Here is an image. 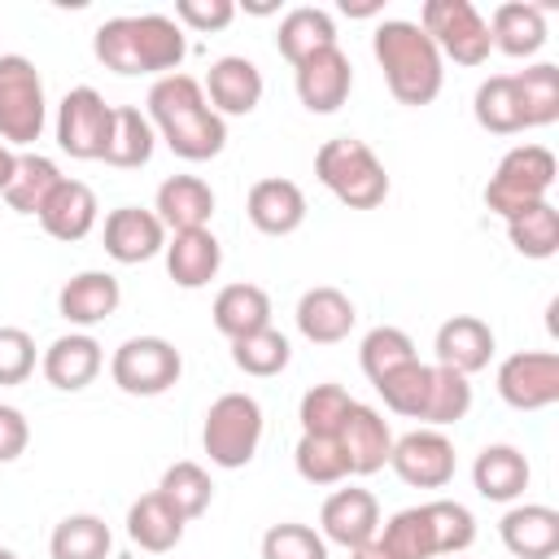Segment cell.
Returning a JSON list of instances; mask_svg holds the SVG:
<instances>
[{"mask_svg": "<svg viewBox=\"0 0 559 559\" xmlns=\"http://www.w3.org/2000/svg\"><path fill=\"white\" fill-rule=\"evenodd\" d=\"M472 114L489 135H520L524 131V109H520L515 79L511 74H489L472 96Z\"/></svg>", "mask_w": 559, "mask_h": 559, "instance_id": "cell-34", "label": "cell"}, {"mask_svg": "<svg viewBox=\"0 0 559 559\" xmlns=\"http://www.w3.org/2000/svg\"><path fill=\"white\" fill-rule=\"evenodd\" d=\"M109 550H114L109 524L100 515H87V511L66 515L48 537V555L52 559H109Z\"/></svg>", "mask_w": 559, "mask_h": 559, "instance_id": "cell-35", "label": "cell"}, {"mask_svg": "<svg viewBox=\"0 0 559 559\" xmlns=\"http://www.w3.org/2000/svg\"><path fill=\"white\" fill-rule=\"evenodd\" d=\"M489 39L498 52L507 57H537L546 44V9L542 4H524V0H507L493 9V17L485 22Z\"/></svg>", "mask_w": 559, "mask_h": 559, "instance_id": "cell-28", "label": "cell"}, {"mask_svg": "<svg viewBox=\"0 0 559 559\" xmlns=\"http://www.w3.org/2000/svg\"><path fill=\"white\" fill-rule=\"evenodd\" d=\"M166 249V227L153 210L118 205L105 214V253L122 266H140Z\"/></svg>", "mask_w": 559, "mask_h": 559, "instance_id": "cell-15", "label": "cell"}, {"mask_svg": "<svg viewBox=\"0 0 559 559\" xmlns=\"http://www.w3.org/2000/svg\"><path fill=\"white\" fill-rule=\"evenodd\" d=\"M153 214L162 218L166 231L210 227V218H214V188L201 175H170V179L157 183Z\"/></svg>", "mask_w": 559, "mask_h": 559, "instance_id": "cell-22", "label": "cell"}, {"mask_svg": "<svg viewBox=\"0 0 559 559\" xmlns=\"http://www.w3.org/2000/svg\"><path fill=\"white\" fill-rule=\"evenodd\" d=\"M157 493L183 515V520H197V515H205L210 511V502H214V485H210V472L201 467V463H192V459H179V463H170L166 472H162V485H157Z\"/></svg>", "mask_w": 559, "mask_h": 559, "instance_id": "cell-38", "label": "cell"}, {"mask_svg": "<svg viewBox=\"0 0 559 559\" xmlns=\"http://www.w3.org/2000/svg\"><path fill=\"white\" fill-rule=\"evenodd\" d=\"M26 441H31V424L17 406H4L0 402V463H13L26 454Z\"/></svg>", "mask_w": 559, "mask_h": 559, "instance_id": "cell-50", "label": "cell"}, {"mask_svg": "<svg viewBox=\"0 0 559 559\" xmlns=\"http://www.w3.org/2000/svg\"><path fill=\"white\" fill-rule=\"evenodd\" d=\"M258 441H262V406H258V397L223 393V397L210 402L205 424H201V445H205L214 467L236 472V467L253 463Z\"/></svg>", "mask_w": 559, "mask_h": 559, "instance_id": "cell-6", "label": "cell"}, {"mask_svg": "<svg viewBox=\"0 0 559 559\" xmlns=\"http://www.w3.org/2000/svg\"><path fill=\"white\" fill-rule=\"evenodd\" d=\"M48 122L44 79L31 57L0 52V140L4 144H35Z\"/></svg>", "mask_w": 559, "mask_h": 559, "instance_id": "cell-7", "label": "cell"}, {"mask_svg": "<svg viewBox=\"0 0 559 559\" xmlns=\"http://www.w3.org/2000/svg\"><path fill=\"white\" fill-rule=\"evenodd\" d=\"M275 48L288 66H301L306 57L323 52V48H336V22L328 9H314V4H297L280 17V31H275Z\"/></svg>", "mask_w": 559, "mask_h": 559, "instance_id": "cell-29", "label": "cell"}, {"mask_svg": "<svg viewBox=\"0 0 559 559\" xmlns=\"http://www.w3.org/2000/svg\"><path fill=\"white\" fill-rule=\"evenodd\" d=\"M415 358H419V354H415V341H411L402 328H393V323L371 328V332L362 336V345H358V362H362V371H367L371 384H380L389 371H397V367H406V362H415Z\"/></svg>", "mask_w": 559, "mask_h": 559, "instance_id": "cell-39", "label": "cell"}, {"mask_svg": "<svg viewBox=\"0 0 559 559\" xmlns=\"http://www.w3.org/2000/svg\"><path fill=\"white\" fill-rule=\"evenodd\" d=\"M419 31L437 44L441 61L450 57L454 66H485L493 52L489 26L472 0H424Z\"/></svg>", "mask_w": 559, "mask_h": 559, "instance_id": "cell-8", "label": "cell"}, {"mask_svg": "<svg viewBox=\"0 0 559 559\" xmlns=\"http://www.w3.org/2000/svg\"><path fill=\"white\" fill-rule=\"evenodd\" d=\"M528 476H533L528 459L515 445H507V441L485 445L476 454V463H472V485H476V493L485 502H515V498H524Z\"/></svg>", "mask_w": 559, "mask_h": 559, "instance_id": "cell-27", "label": "cell"}, {"mask_svg": "<svg viewBox=\"0 0 559 559\" xmlns=\"http://www.w3.org/2000/svg\"><path fill=\"white\" fill-rule=\"evenodd\" d=\"M498 537L515 559H555L559 555V511L546 502H515L498 520Z\"/></svg>", "mask_w": 559, "mask_h": 559, "instance_id": "cell-19", "label": "cell"}, {"mask_svg": "<svg viewBox=\"0 0 559 559\" xmlns=\"http://www.w3.org/2000/svg\"><path fill=\"white\" fill-rule=\"evenodd\" d=\"M148 122L157 140L183 162H210L227 148V118H218L192 74H162L148 87Z\"/></svg>", "mask_w": 559, "mask_h": 559, "instance_id": "cell-1", "label": "cell"}, {"mask_svg": "<svg viewBox=\"0 0 559 559\" xmlns=\"http://www.w3.org/2000/svg\"><path fill=\"white\" fill-rule=\"evenodd\" d=\"M114 127V105L96 87H70L57 105V144L79 162H100Z\"/></svg>", "mask_w": 559, "mask_h": 559, "instance_id": "cell-10", "label": "cell"}, {"mask_svg": "<svg viewBox=\"0 0 559 559\" xmlns=\"http://www.w3.org/2000/svg\"><path fill=\"white\" fill-rule=\"evenodd\" d=\"M183 515L153 489V493H144V498H135L131 507H127V537L140 546V550H148V555H166V550H175L179 546V537H183Z\"/></svg>", "mask_w": 559, "mask_h": 559, "instance_id": "cell-31", "label": "cell"}, {"mask_svg": "<svg viewBox=\"0 0 559 559\" xmlns=\"http://www.w3.org/2000/svg\"><path fill=\"white\" fill-rule=\"evenodd\" d=\"M555 175H559V162H555L550 148H542V144H515V148L502 153V162L493 166V175L485 183V210L507 223L524 205L546 201V192L555 188Z\"/></svg>", "mask_w": 559, "mask_h": 559, "instance_id": "cell-5", "label": "cell"}, {"mask_svg": "<svg viewBox=\"0 0 559 559\" xmlns=\"http://www.w3.org/2000/svg\"><path fill=\"white\" fill-rule=\"evenodd\" d=\"M507 236H511L515 253H524L533 262H546V258L559 253V210L550 201L524 205L520 214L507 218Z\"/></svg>", "mask_w": 559, "mask_h": 559, "instance_id": "cell-36", "label": "cell"}, {"mask_svg": "<svg viewBox=\"0 0 559 559\" xmlns=\"http://www.w3.org/2000/svg\"><path fill=\"white\" fill-rule=\"evenodd\" d=\"M371 52L384 70V83L393 92L397 105H432L441 83H445V66H441V52L437 44L419 31V22H406V17H384L371 35Z\"/></svg>", "mask_w": 559, "mask_h": 559, "instance_id": "cell-3", "label": "cell"}, {"mask_svg": "<svg viewBox=\"0 0 559 559\" xmlns=\"http://www.w3.org/2000/svg\"><path fill=\"white\" fill-rule=\"evenodd\" d=\"M354 323H358L354 301L332 284L306 288L301 301H297V332L310 345H336V341H345L354 332Z\"/></svg>", "mask_w": 559, "mask_h": 559, "instance_id": "cell-23", "label": "cell"}, {"mask_svg": "<svg viewBox=\"0 0 559 559\" xmlns=\"http://www.w3.org/2000/svg\"><path fill=\"white\" fill-rule=\"evenodd\" d=\"M201 92H205V100L218 118H245L262 100V70L249 57H236V52L218 57V61H210V74H205Z\"/></svg>", "mask_w": 559, "mask_h": 559, "instance_id": "cell-16", "label": "cell"}, {"mask_svg": "<svg viewBox=\"0 0 559 559\" xmlns=\"http://www.w3.org/2000/svg\"><path fill=\"white\" fill-rule=\"evenodd\" d=\"M92 52L114 74H175L188 57L183 26L166 13H122L105 17L92 35Z\"/></svg>", "mask_w": 559, "mask_h": 559, "instance_id": "cell-2", "label": "cell"}, {"mask_svg": "<svg viewBox=\"0 0 559 559\" xmlns=\"http://www.w3.org/2000/svg\"><path fill=\"white\" fill-rule=\"evenodd\" d=\"M262 559H328V542L319 528L284 520L262 533Z\"/></svg>", "mask_w": 559, "mask_h": 559, "instance_id": "cell-47", "label": "cell"}, {"mask_svg": "<svg viewBox=\"0 0 559 559\" xmlns=\"http://www.w3.org/2000/svg\"><path fill=\"white\" fill-rule=\"evenodd\" d=\"M210 319L227 341H240L249 332L271 328V297L262 284H227V288H218Z\"/></svg>", "mask_w": 559, "mask_h": 559, "instance_id": "cell-30", "label": "cell"}, {"mask_svg": "<svg viewBox=\"0 0 559 559\" xmlns=\"http://www.w3.org/2000/svg\"><path fill=\"white\" fill-rule=\"evenodd\" d=\"M118 301H122V288H118V280H114L109 271H79V275H70V280L61 284V293H57V310H61V319L74 323V328H96V323H105V319L118 310Z\"/></svg>", "mask_w": 559, "mask_h": 559, "instance_id": "cell-25", "label": "cell"}, {"mask_svg": "<svg viewBox=\"0 0 559 559\" xmlns=\"http://www.w3.org/2000/svg\"><path fill=\"white\" fill-rule=\"evenodd\" d=\"M162 253H166V275L179 288H205L223 266V245H218V236L210 227L170 231Z\"/></svg>", "mask_w": 559, "mask_h": 559, "instance_id": "cell-24", "label": "cell"}, {"mask_svg": "<svg viewBox=\"0 0 559 559\" xmlns=\"http://www.w3.org/2000/svg\"><path fill=\"white\" fill-rule=\"evenodd\" d=\"M13 170H17V153L0 140V197H4V188H9V179H13Z\"/></svg>", "mask_w": 559, "mask_h": 559, "instance_id": "cell-51", "label": "cell"}, {"mask_svg": "<svg viewBox=\"0 0 559 559\" xmlns=\"http://www.w3.org/2000/svg\"><path fill=\"white\" fill-rule=\"evenodd\" d=\"M467 411H472V384H467V376L432 362V384H428V402H424V415L419 419L428 428H445V424H459Z\"/></svg>", "mask_w": 559, "mask_h": 559, "instance_id": "cell-42", "label": "cell"}, {"mask_svg": "<svg viewBox=\"0 0 559 559\" xmlns=\"http://www.w3.org/2000/svg\"><path fill=\"white\" fill-rule=\"evenodd\" d=\"M236 17L231 0H179L175 4V22L192 26V31H223Z\"/></svg>", "mask_w": 559, "mask_h": 559, "instance_id": "cell-49", "label": "cell"}, {"mask_svg": "<svg viewBox=\"0 0 559 559\" xmlns=\"http://www.w3.org/2000/svg\"><path fill=\"white\" fill-rule=\"evenodd\" d=\"M341 9H345L349 17H371V13H380V4H376V0H367V4H349V0H345Z\"/></svg>", "mask_w": 559, "mask_h": 559, "instance_id": "cell-53", "label": "cell"}, {"mask_svg": "<svg viewBox=\"0 0 559 559\" xmlns=\"http://www.w3.org/2000/svg\"><path fill=\"white\" fill-rule=\"evenodd\" d=\"M61 179H66V175L57 170L52 157H44V153H17V170H13L9 188H4V205H9L13 214H39L44 201L52 197V188H57Z\"/></svg>", "mask_w": 559, "mask_h": 559, "instance_id": "cell-33", "label": "cell"}, {"mask_svg": "<svg viewBox=\"0 0 559 559\" xmlns=\"http://www.w3.org/2000/svg\"><path fill=\"white\" fill-rule=\"evenodd\" d=\"M428 384H432V362H419V358H415V362L389 371V376L376 384V393L384 397V406H389L393 415L419 419V415H424V402H428Z\"/></svg>", "mask_w": 559, "mask_h": 559, "instance_id": "cell-43", "label": "cell"}, {"mask_svg": "<svg viewBox=\"0 0 559 559\" xmlns=\"http://www.w3.org/2000/svg\"><path fill=\"white\" fill-rule=\"evenodd\" d=\"M319 533H323V542L345 546V550L371 542L380 533V502H376V493L358 489V485L328 493V502L319 511Z\"/></svg>", "mask_w": 559, "mask_h": 559, "instance_id": "cell-14", "label": "cell"}, {"mask_svg": "<svg viewBox=\"0 0 559 559\" xmlns=\"http://www.w3.org/2000/svg\"><path fill=\"white\" fill-rule=\"evenodd\" d=\"M35 371V341L26 328H0V384H22Z\"/></svg>", "mask_w": 559, "mask_h": 559, "instance_id": "cell-48", "label": "cell"}, {"mask_svg": "<svg viewBox=\"0 0 559 559\" xmlns=\"http://www.w3.org/2000/svg\"><path fill=\"white\" fill-rule=\"evenodd\" d=\"M293 463H297V476L310 480V485H341L349 476V463L336 445V437H306L297 441L293 450Z\"/></svg>", "mask_w": 559, "mask_h": 559, "instance_id": "cell-46", "label": "cell"}, {"mask_svg": "<svg viewBox=\"0 0 559 559\" xmlns=\"http://www.w3.org/2000/svg\"><path fill=\"white\" fill-rule=\"evenodd\" d=\"M349 559H393V555L384 550V542H380V537H371V542L354 546V550H349Z\"/></svg>", "mask_w": 559, "mask_h": 559, "instance_id": "cell-52", "label": "cell"}, {"mask_svg": "<svg viewBox=\"0 0 559 559\" xmlns=\"http://www.w3.org/2000/svg\"><path fill=\"white\" fill-rule=\"evenodd\" d=\"M336 445L349 463V476H371L389 463V450H393V432H389V419L376 411V406H362L354 402L341 432H336Z\"/></svg>", "mask_w": 559, "mask_h": 559, "instance_id": "cell-17", "label": "cell"}, {"mask_svg": "<svg viewBox=\"0 0 559 559\" xmlns=\"http://www.w3.org/2000/svg\"><path fill=\"white\" fill-rule=\"evenodd\" d=\"M314 175L319 183L349 210H376L389 197V175L384 162L371 153L367 140L358 135H336L323 140L314 153Z\"/></svg>", "mask_w": 559, "mask_h": 559, "instance_id": "cell-4", "label": "cell"}, {"mask_svg": "<svg viewBox=\"0 0 559 559\" xmlns=\"http://www.w3.org/2000/svg\"><path fill=\"white\" fill-rule=\"evenodd\" d=\"M0 559H17V555H13V550H4V546H0Z\"/></svg>", "mask_w": 559, "mask_h": 559, "instance_id": "cell-54", "label": "cell"}, {"mask_svg": "<svg viewBox=\"0 0 559 559\" xmlns=\"http://www.w3.org/2000/svg\"><path fill=\"white\" fill-rule=\"evenodd\" d=\"M354 397L341 389V384H314L301 393V406H297V419H301V432L306 437H336L345 415H349Z\"/></svg>", "mask_w": 559, "mask_h": 559, "instance_id": "cell-44", "label": "cell"}, {"mask_svg": "<svg viewBox=\"0 0 559 559\" xmlns=\"http://www.w3.org/2000/svg\"><path fill=\"white\" fill-rule=\"evenodd\" d=\"M515 79L520 92V109H524V131L528 127H550L559 118V66L550 61H533L524 66Z\"/></svg>", "mask_w": 559, "mask_h": 559, "instance_id": "cell-37", "label": "cell"}, {"mask_svg": "<svg viewBox=\"0 0 559 559\" xmlns=\"http://www.w3.org/2000/svg\"><path fill=\"white\" fill-rule=\"evenodd\" d=\"M424 515L432 524V542H437V559L441 555H463L476 542V515L454 502V498H432L424 502Z\"/></svg>", "mask_w": 559, "mask_h": 559, "instance_id": "cell-45", "label": "cell"}, {"mask_svg": "<svg viewBox=\"0 0 559 559\" xmlns=\"http://www.w3.org/2000/svg\"><path fill=\"white\" fill-rule=\"evenodd\" d=\"M96 214H100L96 192H92L83 179H61L35 218H39V227H44L52 240H66V245H70V240H83V236L96 227Z\"/></svg>", "mask_w": 559, "mask_h": 559, "instance_id": "cell-26", "label": "cell"}, {"mask_svg": "<svg viewBox=\"0 0 559 559\" xmlns=\"http://www.w3.org/2000/svg\"><path fill=\"white\" fill-rule=\"evenodd\" d=\"M153 148H157V131L148 114H140L135 105H114V127H109V144L100 162L114 170H140L153 162Z\"/></svg>", "mask_w": 559, "mask_h": 559, "instance_id": "cell-32", "label": "cell"}, {"mask_svg": "<svg viewBox=\"0 0 559 559\" xmlns=\"http://www.w3.org/2000/svg\"><path fill=\"white\" fill-rule=\"evenodd\" d=\"M293 83H297V100L310 114H336L349 100L354 66L336 44V48H323V52L306 57L301 66H293Z\"/></svg>", "mask_w": 559, "mask_h": 559, "instance_id": "cell-13", "label": "cell"}, {"mask_svg": "<svg viewBox=\"0 0 559 559\" xmlns=\"http://www.w3.org/2000/svg\"><path fill=\"white\" fill-rule=\"evenodd\" d=\"M389 467L411 489H445L454 480V441L441 428H415L393 441Z\"/></svg>", "mask_w": 559, "mask_h": 559, "instance_id": "cell-12", "label": "cell"}, {"mask_svg": "<svg viewBox=\"0 0 559 559\" xmlns=\"http://www.w3.org/2000/svg\"><path fill=\"white\" fill-rule=\"evenodd\" d=\"M183 371V358L179 349L166 341V336H131L114 349L109 358V376L122 393L131 397H157L166 393Z\"/></svg>", "mask_w": 559, "mask_h": 559, "instance_id": "cell-9", "label": "cell"}, {"mask_svg": "<svg viewBox=\"0 0 559 559\" xmlns=\"http://www.w3.org/2000/svg\"><path fill=\"white\" fill-rule=\"evenodd\" d=\"M100 362H105L100 341H96L92 332H70V336H57V341L44 349L39 371H44V380H48L52 389L79 393V389H87V384L100 376Z\"/></svg>", "mask_w": 559, "mask_h": 559, "instance_id": "cell-21", "label": "cell"}, {"mask_svg": "<svg viewBox=\"0 0 559 559\" xmlns=\"http://www.w3.org/2000/svg\"><path fill=\"white\" fill-rule=\"evenodd\" d=\"M288 358H293V345H288V336L275 332V328H262V332H249V336L231 341V362H236L245 376H258V380L280 376V371L288 367Z\"/></svg>", "mask_w": 559, "mask_h": 559, "instance_id": "cell-41", "label": "cell"}, {"mask_svg": "<svg viewBox=\"0 0 559 559\" xmlns=\"http://www.w3.org/2000/svg\"><path fill=\"white\" fill-rule=\"evenodd\" d=\"M498 397L511 411H546L559 402V354L520 349L498 362Z\"/></svg>", "mask_w": 559, "mask_h": 559, "instance_id": "cell-11", "label": "cell"}, {"mask_svg": "<svg viewBox=\"0 0 559 559\" xmlns=\"http://www.w3.org/2000/svg\"><path fill=\"white\" fill-rule=\"evenodd\" d=\"M376 537L384 542V550L393 559H437V542H432V524L424 515V502L389 515Z\"/></svg>", "mask_w": 559, "mask_h": 559, "instance_id": "cell-40", "label": "cell"}, {"mask_svg": "<svg viewBox=\"0 0 559 559\" xmlns=\"http://www.w3.org/2000/svg\"><path fill=\"white\" fill-rule=\"evenodd\" d=\"M493 328L485 323V319H476V314H454V319H445L441 328H437V341H432V349H437V367H450V371H459V376H476V371H485L489 367V358H493Z\"/></svg>", "mask_w": 559, "mask_h": 559, "instance_id": "cell-20", "label": "cell"}, {"mask_svg": "<svg viewBox=\"0 0 559 559\" xmlns=\"http://www.w3.org/2000/svg\"><path fill=\"white\" fill-rule=\"evenodd\" d=\"M245 214L262 236H293L306 223V192L284 175H266L249 188Z\"/></svg>", "mask_w": 559, "mask_h": 559, "instance_id": "cell-18", "label": "cell"}]
</instances>
